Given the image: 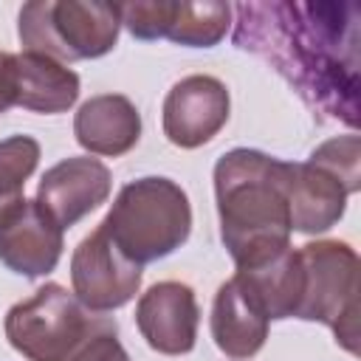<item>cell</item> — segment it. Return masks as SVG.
I'll return each mask as SVG.
<instances>
[{
    "label": "cell",
    "mask_w": 361,
    "mask_h": 361,
    "mask_svg": "<svg viewBox=\"0 0 361 361\" xmlns=\"http://www.w3.org/2000/svg\"><path fill=\"white\" fill-rule=\"evenodd\" d=\"M234 42L262 56L319 113L358 124V6L243 3Z\"/></svg>",
    "instance_id": "1"
},
{
    "label": "cell",
    "mask_w": 361,
    "mask_h": 361,
    "mask_svg": "<svg viewBox=\"0 0 361 361\" xmlns=\"http://www.w3.org/2000/svg\"><path fill=\"white\" fill-rule=\"evenodd\" d=\"M288 164L251 147H234L214 164L220 240L237 268H254L290 248Z\"/></svg>",
    "instance_id": "2"
},
{
    "label": "cell",
    "mask_w": 361,
    "mask_h": 361,
    "mask_svg": "<svg viewBox=\"0 0 361 361\" xmlns=\"http://www.w3.org/2000/svg\"><path fill=\"white\" fill-rule=\"evenodd\" d=\"M99 228L130 262L144 268L175 254L189 240L192 203L172 178L144 175L121 186Z\"/></svg>",
    "instance_id": "3"
},
{
    "label": "cell",
    "mask_w": 361,
    "mask_h": 361,
    "mask_svg": "<svg viewBox=\"0 0 361 361\" xmlns=\"http://www.w3.org/2000/svg\"><path fill=\"white\" fill-rule=\"evenodd\" d=\"M121 20L116 3L96 0H31L17 14L23 51L51 56L62 65L99 59L118 42Z\"/></svg>",
    "instance_id": "4"
},
{
    "label": "cell",
    "mask_w": 361,
    "mask_h": 361,
    "mask_svg": "<svg viewBox=\"0 0 361 361\" xmlns=\"http://www.w3.org/2000/svg\"><path fill=\"white\" fill-rule=\"evenodd\" d=\"M361 189V141L355 133L319 144L307 161L288 164V209L290 228L299 234H322L333 228L347 197Z\"/></svg>",
    "instance_id": "5"
},
{
    "label": "cell",
    "mask_w": 361,
    "mask_h": 361,
    "mask_svg": "<svg viewBox=\"0 0 361 361\" xmlns=\"http://www.w3.org/2000/svg\"><path fill=\"white\" fill-rule=\"evenodd\" d=\"M302 296L293 319L333 330L347 353H358V254L344 240H316L296 248Z\"/></svg>",
    "instance_id": "6"
},
{
    "label": "cell",
    "mask_w": 361,
    "mask_h": 361,
    "mask_svg": "<svg viewBox=\"0 0 361 361\" xmlns=\"http://www.w3.org/2000/svg\"><path fill=\"white\" fill-rule=\"evenodd\" d=\"M104 322L107 316L90 313L73 290L59 282H45L28 299L8 307L3 333L28 361H71L82 341Z\"/></svg>",
    "instance_id": "7"
},
{
    "label": "cell",
    "mask_w": 361,
    "mask_h": 361,
    "mask_svg": "<svg viewBox=\"0 0 361 361\" xmlns=\"http://www.w3.org/2000/svg\"><path fill=\"white\" fill-rule=\"evenodd\" d=\"M141 265L130 262L96 226L71 254V290L90 313H110L135 299Z\"/></svg>",
    "instance_id": "8"
},
{
    "label": "cell",
    "mask_w": 361,
    "mask_h": 361,
    "mask_svg": "<svg viewBox=\"0 0 361 361\" xmlns=\"http://www.w3.org/2000/svg\"><path fill=\"white\" fill-rule=\"evenodd\" d=\"M228 110V87L217 76L192 73L175 82L164 96L161 127L169 144L180 149H197L226 127Z\"/></svg>",
    "instance_id": "9"
},
{
    "label": "cell",
    "mask_w": 361,
    "mask_h": 361,
    "mask_svg": "<svg viewBox=\"0 0 361 361\" xmlns=\"http://www.w3.org/2000/svg\"><path fill=\"white\" fill-rule=\"evenodd\" d=\"M113 189V172L93 155H71L45 169L37 186V203L65 231L99 209Z\"/></svg>",
    "instance_id": "10"
},
{
    "label": "cell",
    "mask_w": 361,
    "mask_h": 361,
    "mask_svg": "<svg viewBox=\"0 0 361 361\" xmlns=\"http://www.w3.org/2000/svg\"><path fill=\"white\" fill-rule=\"evenodd\" d=\"M200 307L192 285L164 279L147 288L135 305L141 338L161 355H186L195 350Z\"/></svg>",
    "instance_id": "11"
},
{
    "label": "cell",
    "mask_w": 361,
    "mask_h": 361,
    "mask_svg": "<svg viewBox=\"0 0 361 361\" xmlns=\"http://www.w3.org/2000/svg\"><path fill=\"white\" fill-rule=\"evenodd\" d=\"M65 231L37 200H20L0 220V262L25 276L37 279L59 265L65 248Z\"/></svg>",
    "instance_id": "12"
},
{
    "label": "cell",
    "mask_w": 361,
    "mask_h": 361,
    "mask_svg": "<svg viewBox=\"0 0 361 361\" xmlns=\"http://www.w3.org/2000/svg\"><path fill=\"white\" fill-rule=\"evenodd\" d=\"M73 135L82 149L102 158L130 152L141 138V113L121 93H99L82 102L73 116Z\"/></svg>",
    "instance_id": "13"
},
{
    "label": "cell",
    "mask_w": 361,
    "mask_h": 361,
    "mask_svg": "<svg viewBox=\"0 0 361 361\" xmlns=\"http://www.w3.org/2000/svg\"><path fill=\"white\" fill-rule=\"evenodd\" d=\"M268 316L254 305V299L243 290V285L231 276L226 279L212 302V338L217 350L234 361L254 358L268 338Z\"/></svg>",
    "instance_id": "14"
},
{
    "label": "cell",
    "mask_w": 361,
    "mask_h": 361,
    "mask_svg": "<svg viewBox=\"0 0 361 361\" xmlns=\"http://www.w3.org/2000/svg\"><path fill=\"white\" fill-rule=\"evenodd\" d=\"M79 99V73L42 54H14V107L65 113Z\"/></svg>",
    "instance_id": "15"
},
{
    "label": "cell",
    "mask_w": 361,
    "mask_h": 361,
    "mask_svg": "<svg viewBox=\"0 0 361 361\" xmlns=\"http://www.w3.org/2000/svg\"><path fill=\"white\" fill-rule=\"evenodd\" d=\"M231 25L228 3H172L164 39L186 48H214Z\"/></svg>",
    "instance_id": "16"
},
{
    "label": "cell",
    "mask_w": 361,
    "mask_h": 361,
    "mask_svg": "<svg viewBox=\"0 0 361 361\" xmlns=\"http://www.w3.org/2000/svg\"><path fill=\"white\" fill-rule=\"evenodd\" d=\"M39 164V141L31 135H8L0 141V220L23 200L25 180Z\"/></svg>",
    "instance_id": "17"
},
{
    "label": "cell",
    "mask_w": 361,
    "mask_h": 361,
    "mask_svg": "<svg viewBox=\"0 0 361 361\" xmlns=\"http://www.w3.org/2000/svg\"><path fill=\"white\" fill-rule=\"evenodd\" d=\"M172 0H135V3H116L121 25L144 42L164 39L166 20H169Z\"/></svg>",
    "instance_id": "18"
},
{
    "label": "cell",
    "mask_w": 361,
    "mask_h": 361,
    "mask_svg": "<svg viewBox=\"0 0 361 361\" xmlns=\"http://www.w3.org/2000/svg\"><path fill=\"white\" fill-rule=\"evenodd\" d=\"M71 361H133L124 350V344L118 341V327L113 319H107L99 330H93L82 347L71 355Z\"/></svg>",
    "instance_id": "19"
},
{
    "label": "cell",
    "mask_w": 361,
    "mask_h": 361,
    "mask_svg": "<svg viewBox=\"0 0 361 361\" xmlns=\"http://www.w3.org/2000/svg\"><path fill=\"white\" fill-rule=\"evenodd\" d=\"M14 107V54L0 51V113Z\"/></svg>",
    "instance_id": "20"
}]
</instances>
